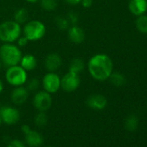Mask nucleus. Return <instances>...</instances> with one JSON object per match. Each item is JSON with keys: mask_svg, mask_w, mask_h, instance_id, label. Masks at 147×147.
Listing matches in <instances>:
<instances>
[{"mask_svg": "<svg viewBox=\"0 0 147 147\" xmlns=\"http://www.w3.org/2000/svg\"><path fill=\"white\" fill-rule=\"evenodd\" d=\"M88 69L94 80L104 82L109 79L113 73V61L106 54H96L89 59Z\"/></svg>", "mask_w": 147, "mask_h": 147, "instance_id": "1", "label": "nucleus"}, {"mask_svg": "<svg viewBox=\"0 0 147 147\" xmlns=\"http://www.w3.org/2000/svg\"><path fill=\"white\" fill-rule=\"evenodd\" d=\"M22 56L21 49L13 43H4L0 47V61L7 67L18 65Z\"/></svg>", "mask_w": 147, "mask_h": 147, "instance_id": "2", "label": "nucleus"}, {"mask_svg": "<svg viewBox=\"0 0 147 147\" xmlns=\"http://www.w3.org/2000/svg\"><path fill=\"white\" fill-rule=\"evenodd\" d=\"M21 35V25L14 20L5 21L0 24V41L4 43H13Z\"/></svg>", "mask_w": 147, "mask_h": 147, "instance_id": "3", "label": "nucleus"}, {"mask_svg": "<svg viewBox=\"0 0 147 147\" xmlns=\"http://www.w3.org/2000/svg\"><path fill=\"white\" fill-rule=\"evenodd\" d=\"M22 31L23 35L29 42L38 41L45 36L46 27L44 24L39 20H31L25 23Z\"/></svg>", "mask_w": 147, "mask_h": 147, "instance_id": "4", "label": "nucleus"}, {"mask_svg": "<svg viewBox=\"0 0 147 147\" xmlns=\"http://www.w3.org/2000/svg\"><path fill=\"white\" fill-rule=\"evenodd\" d=\"M5 79L11 86H24L28 81L27 71H25L19 64L9 67L5 73Z\"/></svg>", "mask_w": 147, "mask_h": 147, "instance_id": "5", "label": "nucleus"}, {"mask_svg": "<svg viewBox=\"0 0 147 147\" xmlns=\"http://www.w3.org/2000/svg\"><path fill=\"white\" fill-rule=\"evenodd\" d=\"M81 85V79L78 74L68 71L61 78V88L67 93L76 91Z\"/></svg>", "mask_w": 147, "mask_h": 147, "instance_id": "6", "label": "nucleus"}, {"mask_svg": "<svg viewBox=\"0 0 147 147\" xmlns=\"http://www.w3.org/2000/svg\"><path fill=\"white\" fill-rule=\"evenodd\" d=\"M43 90L49 94H55L61 88V77L55 72H48L42 78Z\"/></svg>", "mask_w": 147, "mask_h": 147, "instance_id": "7", "label": "nucleus"}, {"mask_svg": "<svg viewBox=\"0 0 147 147\" xmlns=\"http://www.w3.org/2000/svg\"><path fill=\"white\" fill-rule=\"evenodd\" d=\"M52 105L51 94L46 91L37 92L33 98V106L38 112H46Z\"/></svg>", "mask_w": 147, "mask_h": 147, "instance_id": "8", "label": "nucleus"}, {"mask_svg": "<svg viewBox=\"0 0 147 147\" xmlns=\"http://www.w3.org/2000/svg\"><path fill=\"white\" fill-rule=\"evenodd\" d=\"M0 117L2 122L6 125H11L17 124L20 119L19 111L11 106H4L0 108Z\"/></svg>", "mask_w": 147, "mask_h": 147, "instance_id": "9", "label": "nucleus"}, {"mask_svg": "<svg viewBox=\"0 0 147 147\" xmlns=\"http://www.w3.org/2000/svg\"><path fill=\"white\" fill-rule=\"evenodd\" d=\"M29 97V90L26 88V87L19 86L15 87V88L12 90L11 94V99L13 104L17 106H21L26 102Z\"/></svg>", "mask_w": 147, "mask_h": 147, "instance_id": "10", "label": "nucleus"}, {"mask_svg": "<svg viewBox=\"0 0 147 147\" xmlns=\"http://www.w3.org/2000/svg\"><path fill=\"white\" fill-rule=\"evenodd\" d=\"M88 107L94 110H103L107 104L106 97L102 94H92L88 96L86 101Z\"/></svg>", "mask_w": 147, "mask_h": 147, "instance_id": "11", "label": "nucleus"}, {"mask_svg": "<svg viewBox=\"0 0 147 147\" xmlns=\"http://www.w3.org/2000/svg\"><path fill=\"white\" fill-rule=\"evenodd\" d=\"M44 66L48 72H56L61 66V57L56 53L49 54L44 60Z\"/></svg>", "mask_w": 147, "mask_h": 147, "instance_id": "12", "label": "nucleus"}, {"mask_svg": "<svg viewBox=\"0 0 147 147\" xmlns=\"http://www.w3.org/2000/svg\"><path fill=\"white\" fill-rule=\"evenodd\" d=\"M67 36L73 43L80 44L85 40V32L76 24L72 25L67 30Z\"/></svg>", "mask_w": 147, "mask_h": 147, "instance_id": "13", "label": "nucleus"}, {"mask_svg": "<svg viewBox=\"0 0 147 147\" xmlns=\"http://www.w3.org/2000/svg\"><path fill=\"white\" fill-rule=\"evenodd\" d=\"M131 14L138 17L147 11V0H130L128 5Z\"/></svg>", "mask_w": 147, "mask_h": 147, "instance_id": "14", "label": "nucleus"}, {"mask_svg": "<svg viewBox=\"0 0 147 147\" xmlns=\"http://www.w3.org/2000/svg\"><path fill=\"white\" fill-rule=\"evenodd\" d=\"M25 142L30 147H39L43 144V137L40 132L31 130L25 134Z\"/></svg>", "mask_w": 147, "mask_h": 147, "instance_id": "15", "label": "nucleus"}, {"mask_svg": "<svg viewBox=\"0 0 147 147\" xmlns=\"http://www.w3.org/2000/svg\"><path fill=\"white\" fill-rule=\"evenodd\" d=\"M19 65L27 72L34 70L36 66H37V60L36 58L31 55V54H27L22 56L21 61Z\"/></svg>", "mask_w": 147, "mask_h": 147, "instance_id": "16", "label": "nucleus"}, {"mask_svg": "<svg viewBox=\"0 0 147 147\" xmlns=\"http://www.w3.org/2000/svg\"><path fill=\"white\" fill-rule=\"evenodd\" d=\"M84 68H85V64L81 58L73 59L69 65V71L78 74V75L84 70Z\"/></svg>", "mask_w": 147, "mask_h": 147, "instance_id": "17", "label": "nucleus"}, {"mask_svg": "<svg viewBox=\"0 0 147 147\" xmlns=\"http://www.w3.org/2000/svg\"><path fill=\"white\" fill-rule=\"evenodd\" d=\"M28 18H29V13L28 11L24 8H20L14 13V21L19 24L20 25L27 23Z\"/></svg>", "mask_w": 147, "mask_h": 147, "instance_id": "18", "label": "nucleus"}, {"mask_svg": "<svg viewBox=\"0 0 147 147\" xmlns=\"http://www.w3.org/2000/svg\"><path fill=\"white\" fill-rule=\"evenodd\" d=\"M109 80L111 82V83L113 85H114L115 87H121L125 84V76L120 73L115 72V73H112L111 76L109 77Z\"/></svg>", "mask_w": 147, "mask_h": 147, "instance_id": "19", "label": "nucleus"}, {"mask_svg": "<svg viewBox=\"0 0 147 147\" xmlns=\"http://www.w3.org/2000/svg\"><path fill=\"white\" fill-rule=\"evenodd\" d=\"M138 118L131 114L130 116L127 117V119H125V127L127 131H134L137 130L138 128Z\"/></svg>", "mask_w": 147, "mask_h": 147, "instance_id": "20", "label": "nucleus"}, {"mask_svg": "<svg viewBox=\"0 0 147 147\" xmlns=\"http://www.w3.org/2000/svg\"><path fill=\"white\" fill-rule=\"evenodd\" d=\"M135 24L138 31L144 34H147V16L146 15L138 16L135 22Z\"/></svg>", "mask_w": 147, "mask_h": 147, "instance_id": "21", "label": "nucleus"}, {"mask_svg": "<svg viewBox=\"0 0 147 147\" xmlns=\"http://www.w3.org/2000/svg\"><path fill=\"white\" fill-rule=\"evenodd\" d=\"M34 122L39 127H42V126L46 125V124L48 122V116H47L46 113L45 112H38V113L34 118Z\"/></svg>", "mask_w": 147, "mask_h": 147, "instance_id": "22", "label": "nucleus"}, {"mask_svg": "<svg viewBox=\"0 0 147 147\" xmlns=\"http://www.w3.org/2000/svg\"><path fill=\"white\" fill-rule=\"evenodd\" d=\"M40 4L42 8L46 11H55L57 7L56 0H40Z\"/></svg>", "mask_w": 147, "mask_h": 147, "instance_id": "23", "label": "nucleus"}, {"mask_svg": "<svg viewBox=\"0 0 147 147\" xmlns=\"http://www.w3.org/2000/svg\"><path fill=\"white\" fill-rule=\"evenodd\" d=\"M55 24L56 26L61 30H68V28L70 27V23L67 20V18H62V17H58L55 19Z\"/></svg>", "mask_w": 147, "mask_h": 147, "instance_id": "24", "label": "nucleus"}, {"mask_svg": "<svg viewBox=\"0 0 147 147\" xmlns=\"http://www.w3.org/2000/svg\"><path fill=\"white\" fill-rule=\"evenodd\" d=\"M39 86H40V82L36 78L30 79L29 82L27 81L26 82V88L29 91H36L38 89Z\"/></svg>", "mask_w": 147, "mask_h": 147, "instance_id": "25", "label": "nucleus"}, {"mask_svg": "<svg viewBox=\"0 0 147 147\" xmlns=\"http://www.w3.org/2000/svg\"><path fill=\"white\" fill-rule=\"evenodd\" d=\"M67 18L69 21L70 24H72V25H76L77 24V22H78V19H79L78 14L76 13V12H74V11H70L67 14Z\"/></svg>", "mask_w": 147, "mask_h": 147, "instance_id": "26", "label": "nucleus"}, {"mask_svg": "<svg viewBox=\"0 0 147 147\" xmlns=\"http://www.w3.org/2000/svg\"><path fill=\"white\" fill-rule=\"evenodd\" d=\"M7 147H26L25 144L19 139H13L9 142Z\"/></svg>", "mask_w": 147, "mask_h": 147, "instance_id": "27", "label": "nucleus"}, {"mask_svg": "<svg viewBox=\"0 0 147 147\" xmlns=\"http://www.w3.org/2000/svg\"><path fill=\"white\" fill-rule=\"evenodd\" d=\"M17 42H18V47H24V46H26L27 44H28V42H29V40L23 35V36H22V35L20 36V37L17 40Z\"/></svg>", "mask_w": 147, "mask_h": 147, "instance_id": "28", "label": "nucleus"}, {"mask_svg": "<svg viewBox=\"0 0 147 147\" xmlns=\"http://www.w3.org/2000/svg\"><path fill=\"white\" fill-rule=\"evenodd\" d=\"M81 4L84 8H89L93 5V0H82Z\"/></svg>", "mask_w": 147, "mask_h": 147, "instance_id": "29", "label": "nucleus"}, {"mask_svg": "<svg viewBox=\"0 0 147 147\" xmlns=\"http://www.w3.org/2000/svg\"><path fill=\"white\" fill-rule=\"evenodd\" d=\"M21 130H22V131L24 133V135H25V134H27L28 132H30V131H31V129H30V125H22Z\"/></svg>", "mask_w": 147, "mask_h": 147, "instance_id": "30", "label": "nucleus"}, {"mask_svg": "<svg viewBox=\"0 0 147 147\" xmlns=\"http://www.w3.org/2000/svg\"><path fill=\"white\" fill-rule=\"evenodd\" d=\"M65 1H66L68 5H76L81 4V1H82V0H65Z\"/></svg>", "mask_w": 147, "mask_h": 147, "instance_id": "31", "label": "nucleus"}, {"mask_svg": "<svg viewBox=\"0 0 147 147\" xmlns=\"http://www.w3.org/2000/svg\"><path fill=\"white\" fill-rule=\"evenodd\" d=\"M25 1L30 3V4H36V3L40 2V0H25Z\"/></svg>", "mask_w": 147, "mask_h": 147, "instance_id": "32", "label": "nucleus"}, {"mask_svg": "<svg viewBox=\"0 0 147 147\" xmlns=\"http://www.w3.org/2000/svg\"><path fill=\"white\" fill-rule=\"evenodd\" d=\"M3 90H4V84H3V82L0 80V94H2Z\"/></svg>", "mask_w": 147, "mask_h": 147, "instance_id": "33", "label": "nucleus"}, {"mask_svg": "<svg viewBox=\"0 0 147 147\" xmlns=\"http://www.w3.org/2000/svg\"><path fill=\"white\" fill-rule=\"evenodd\" d=\"M2 119H1V117H0V126H1V125H2Z\"/></svg>", "mask_w": 147, "mask_h": 147, "instance_id": "34", "label": "nucleus"}, {"mask_svg": "<svg viewBox=\"0 0 147 147\" xmlns=\"http://www.w3.org/2000/svg\"><path fill=\"white\" fill-rule=\"evenodd\" d=\"M1 67H2V62H1V61H0V68H1Z\"/></svg>", "mask_w": 147, "mask_h": 147, "instance_id": "35", "label": "nucleus"}, {"mask_svg": "<svg viewBox=\"0 0 147 147\" xmlns=\"http://www.w3.org/2000/svg\"><path fill=\"white\" fill-rule=\"evenodd\" d=\"M1 107H2V106H1V102H0V108H1Z\"/></svg>", "mask_w": 147, "mask_h": 147, "instance_id": "36", "label": "nucleus"}, {"mask_svg": "<svg viewBox=\"0 0 147 147\" xmlns=\"http://www.w3.org/2000/svg\"><path fill=\"white\" fill-rule=\"evenodd\" d=\"M48 147H52V146H48Z\"/></svg>", "mask_w": 147, "mask_h": 147, "instance_id": "37", "label": "nucleus"}]
</instances>
